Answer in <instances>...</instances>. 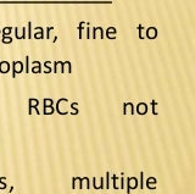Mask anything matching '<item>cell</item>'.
<instances>
[{
	"mask_svg": "<svg viewBox=\"0 0 195 194\" xmlns=\"http://www.w3.org/2000/svg\"><path fill=\"white\" fill-rule=\"evenodd\" d=\"M124 188H126V178L122 177L120 179V189H124Z\"/></svg>",
	"mask_w": 195,
	"mask_h": 194,
	"instance_id": "cell-30",
	"label": "cell"
},
{
	"mask_svg": "<svg viewBox=\"0 0 195 194\" xmlns=\"http://www.w3.org/2000/svg\"><path fill=\"white\" fill-rule=\"evenodd\" d=\"M136 109L132 103H124L123 104V115H134Z\"/></svg>",
	"mask_w": 195,
	"mask_h": 194,
	"instance_id": "cell-7",
	"label": "cell"
},
{
	"mask_svg": "<svg viewBox=\"0 0 195 194\" xmlns=\"http://www.w3.org/2000/svg\"><path fill=\"white\" fill-rule=\"evenodd\" d=\"M11 42H12V38H11V37H8V36H4V37H3V43L9 44V43H11Z\"/></svg>",
	"mask_w": 195,
	"mask_h": 194,
	"instance_id": "cell-31",
	"label": "cell"
},
{
	"mask_svg": "<svg viewBox=\"0 0 195 194\" xmlns=\"http://www.w3.org/2000/svg\"><path fill=\"white\" fill-rule=\"evenodd\" d=\"M11 27H5L4 28V31H3V33H4V36H8V34H10L11 33Z\"/></svg>",
	"mask_w": 195,
	"mask_h": 194,
	"instance_id": "cell-32",
	"label": "cell"
},
{
	"mask_svg": "<svg viewBox=\"0 0 195 194\" xmlns=\"http://www.w3.org/2000/svg\"><path fill=\"white\" fill-rule=\"evenodd\" d=\"M110 173L109 172H106V175H105V178H104V181H105V189H109L110 188Z\"/></svg>",
	"mask_w": 195,
	"mask_h": 194,
	"instance_id": "cell-24",
	"label": "cell"
},
{
	"mask_svg": "<svg viewBox=\"0 0 195 194\" xmlns=\"http://www.w3.org/2000/svg\"><path fill=\"white\" fill-rule=\"evenodd\" d=\"M81 183V177H73L72 178V189H77Z\"/></svg>",
	"mask_w": 195,
	"mask_h": 194,
	"instance_id": "cell-20",
	"label": "cell"
},
{
	"mask_svg": "<svg viewBox=\"0 0 195 194\" xmlns=\"http://www.w3.org/2000/svg\"><path fill=\"white\" fill-rule=\"evenodd\" d=\"M134 109H136V114L144 116V115H146V114H148L149 106H148V104H146V103H139V104L137 105V108H134Z\"/></svg>",
	"mask_w": 195,
	"mask_h": 194,
	"instance_id": "cell-5",
	"label": "cell"
},
{
	"mask_svg": "<svg viewBox=\"0 0 195 194\" xmlns=\"http://www.w3.org/2000/svg\"><path fill=\"white\" fill-rule=\"evenodd\" d=\"M126 192L129 194L132 190L134 189H138V178L134 177V176H131V177H128L126 178Z\"/></svg>",
	"mask_w": 195,
	"mask_h": 194,
	"instance_id": "cell-2",
	"label": "cell"
},
{
	"mask_svg": "<svg viewBox=\"0 0 195 194\" xmlns=\"http://www.w3.org/2000/svg\"><path fill=\"white\" fill-rule=\"evenodd\" d=\"M112 178V187L113 189H120V179L117 176H110Z\"/></svg>",
	"mask_w": 195,
	"mask_h": 194,
	"instance_id": "cell-19",
	"label": "cell"
},
{
	"mask_svg": "<svg viewBox=\"0 0 195 194\" xmlns=\"http://www.w3.org/2000/svg\"><path fill=\"white\" fill-rule=\"evenodd\" d=\"M34 38H36V39H43V38H44V29H43V28H40V27L36 28Z\"/></svg>",
	"mask_w": 195,
	"mask_h": 194,
	"instance_id": "cell-16",
	"label": "cell"
},
{
	"mask_svg": "<svg viewBox=\"0 0 195 194\" xmlns=\"http://www.w3.org/2000/svg\"><path fill=\"white\" fill-rule=\"evenodd\" d=\"M5 177H2L0 178V189H5L6 188V183H5Z\"/></svg>",
	"mask_w": 195,
	"mask_h": 194,
	"instance_id": "cell-29",
	"label": "cell"
},
{
	"mask_svg": "<svg viewBox=\"0 0 195 194\" xmlns=\"http://www.w3.org/2000/svg\"><path fill=\"white\" fill-rule=\"evenodd\" d=\"M138 186H139V188L140 189H144L145 188V186H144V172L142 171L140 172V175H139V182H138Z\"/></svg>",
	"mask_w": 195,
	"mask_h": 194,
	"instance_id": "cell-23",
	"label": "cell"
},
{
	"mask_svg": "<svg viewBox=\"0 0 195 194\" xmlns=\"http://www.w3.org/2000/svg\"><path fill=\"white\" fill-rule=\"evenodd\" d=\"M26 72H29V56L26 57Z\"/></svg>",
	"mask_w": 195,
	"mask_h": 194,
	"instance_id": "cell-34",
	"label": "cell"
},
{
	"mask_svg": "<svg viewBox=\"0 0 195 194\" xmlns=\"http://www.w3.org/2000/svg\"><path fill=\"white\" fill-rule=\"evenodd\" d=\"M105 188V181H104V177H100V188L99 189H104Z\"/></svg>",
	"mask_w": 195,
	"mask_h": 194,
	"instance_id": "cell-36",
	"label": "cell"
},
{
	"mask_svg": "<svg viewBox=\"0 0 195 194\" xmlns=\"http://www.w3.org/2000/svg\"><path fill=\"white\" fill-rule=\"evenodd\" d=\"M10 70V65L8 61H3V62H0V72L2 73H8Z\"/></svg>",
	"mask_w": 195,
	"mask_h": 194,
	"instance_id": "cell-13",
	"label": "cell"
},
{
	"mask_svg": "<svg viewBox=\"0 0 195 194\" xmlns=\"http://www.w3.org/2000/svg\"><path fill=\"white\" fill-rule=\"evenodd\" d=\"M84 24H85L84 22H81V23H79V28H78V29H79V38H83V31H84Z\"/></svg>",
	"mask_w": 195,
	"mask_h": 194,
	"instance_id": "cell-28",
	"label": "cell"
},
{
	"mask_svg": "<svg viewBox=\"0 0 195 194\" xmlns=\"http://www.w3.org/2000/svg\"><path fill=\"white\" fill-rule=\"evenodd\" d=\"M33 69H32V72L33 73H40L42 72V63L39 61H33Z\"/></svg>",
	"mask_w": 195,
	"mask_h": 194,
	"instance_id": "cell-15",
	"label": "cell"
},
{
	"mask_svg": "<svg viewBox=\"0 0 195 194\" xmlns=\"http://www.w3.org/2000/svg\"><path fill=\"white\" fill-rule=\"evenodd\" d=\"M138 33H139V38L140 39H144V27L142 24L138 26Z\"/></svg>",
	"mask_w": 195,
	"mask_h": 194,
	"instance_id": "cell-27",
	"label": "cell"
},
{
	"mask_svg": "<svg viewBox=\"0 0 195 194\" xmlns=\"http://www.w3.org/2000/svg\"><path fill=\"white\" fill-rule=\"evenodd\" d=\"M67 103H69V100H67L66 98H60V99L56 102V106H54V108H55V111H56L59 115H61V116L67 115V114H69V110L65 108V104H67Z\"/></svg>",
	"mask_w": 195,
	"mask_h": 194,
	"instance_id": "cell-1",
	"label": "cell"
},
{
	"mask_svg": "<svg viewBox=\"0 0 195 194\" xmlns=\"http://www.w3.org/2000/svg\"><path fill=\"white\" fill-rule=\"evenodd\" d=\"M72 65H71V62L70 61H65V62H62V65H61V70H60V72L61 73H71L72 72Z\"/></svg>",
	"mask_w": 195,
	"mask_h": 194,
	"instance_id": "cell-10",
	"label": "cell"
},
{
	"mask_svg": "<svg viewBox=\"0 0 195 194\" xmlns=\"http://www.w3.org/2000/svg\"><path fill=\"white\" fill-rule=\"evenodd\" d=\"M55 112V108L54 105H46V106H43V114L45 116H50Z\"/></svg>",
	"mask_w": 195,
	"mask_h": 194,
	"instance_id": "cell-12",
	"label": "cell"
},
{
	"mask_svg": "<svg viewBox=\"0 0 195 194\" xmlns=\"http://www.w3.org/2000/svg\"><path fill=\"white\" fill-rule=\"evenodd\" d=\"M70 108L72 109L71 115H78L79 114V104L78 103H71L70 104Z\"/></svg>",
	"mask_w": 195,
	"mask_h": 194,
	"instance_id": "cell-18",
	"label": "cell"
},
{
	"mask_svg": "<svg viewBox=\"0 0 195 194\" xmlns=\"http://www.w3.org/2000/svg\"><path fill=\"white\" fill-rule=\"evenodd\" d=\"M151 106H152V114H154V115H157V110H156L157 104H156V102H152V103H151Z\"/></svg>",
	"mask_w": 195,
	"mask_h": 194,
	"instance_id": "cell-33",
	"label": "cell"
},
{
	"mask_svg": "<svg viewBox=\"0 0 195 194\" xmlns=\"http://www.w3.org/2000/svg\"><path fill=\"white\" fill-rule=\"evenodd\" d=\"M30 37H32V23L29 22L28 23V38L30 39Z\"/></svg>",
	"mask_w": 195,
	"mask_h": 194,
	"instance_id": "cell-35",
	"label": "cell"
},
{
	"mask_svg": "<svg viewBox=\"0 0 195 194\" xmlns=\"http://www.w3.org/2000/svg\"><path fill=\"white\" fill-rule=\"evenodd\" d=\"M44 67H45V70H44L45 73L53 72V67H51V62H50V61H45V62H44Z\"/></svg>",
	"mask_w": 195,
	"mask_h": 194,
	"instance_id": "cell-22",
	"label": "cell"
},
{
	"mask_svg": "<svg viewBox=\"0 0 195 194\" xmlns=\"http://www.w3.org/2000/svg\"><path fill=\"white\" fill-rule=\"evenodd\" d=\"M106 37L109 39H115L116 38V28L115 27H110L106 29Z\"/></svg>",
	"mask_w": 195,
	"mask_h": 194,
	"instance_id": "cell-14",
	"label": "cell"
},
{
	"mask_svg": "<svg viewBox=\"0 0 195 194\" xmlns=\"http://www.w3.org/2000/svg\"><path fill=\"white\" fill-rule=\"evenodd\" d=\"M91 183L89 181V177H81V183H79V189H90Z\"/></svg>",
	"mask_w": 195,
	"mask_h": 194,
	"instance_id": "cell-9",
	"label": "cell"
},
{
	"mask_svg": "<svg viewBox=\"0 0 195 194\" xmlns=\"http://www.w3.org/2000/svg\"><path fill=\"white\" fill-rule=\"evenodd\" d=\"M144 186H145V187H148V189L154 190V189H156V188H157V179H156L155 177L150 176V177H148V179L145 181Z\"/></svg>",
	"mask_w": 195,
	"mask_h": 194,
	"instance_id": "cell-6",
	"label": "cell"
},
{
	"mask_svg": "<svg viewBox=\"0 0 195 194\" xmlns=\"http://www.w3.org/2000/svg\"><path fill=\"white\" fill-rule=\"evenodd\" d=\"M46 105H54V100L51 98H44L43 99V106H46Z\"/></svg>",
	"mask_w": 195,
	"mask_h": 194,
	"instance_id": "cell-26",
	"label": "cell"
},
{
	"mask_svg": "<svg viewBox=\"0 0 195 194\" xmlns=\"http://www.w3.org/2000/svg\"><path fill=\"white\" fill-rule=\"evenodd\" d=\"M91 186H93V188H95V189H99V188H100V177H99V181H98V177H93Z\"/></svg>",
	"mask_w": 195,
	"mask_h": 194,
	"instance_id": "cell-21",
	"label": "cell"
},
{
	"mask_svg": "<svg viewBox=\"0 0 195 194\" xmlns=\"http://www.w3.org/2000/svg\"><path fill=\"white\" fill-rule=\"evenodd\" d=\"M145 34H146V38L155 39L157 37V29L155 27H149L148 29H145Z\"/></svg>",
	"mask_w": 195,
	"mask_h": 194,
	"instance_id": "cell-8",
	"label": "cell"
},
{
	"mask_svg": "<svg viewBox=\"0 0 195 194\" xmlns=\"http://www.w3.org/2000/svg\"><path fill=\"white\" fill-rule=\"evenodd\" d=\"M23 72V63L21 61H14L12 62V77L15 78L17 73Z\"/></svg>",
	"mask_w": 195,
	"mask_h": 194,
	"instance_id": "cell-4",
	"label": "cell"
},
{
	"mask_svg": "<svg viewBox=\"0 0 195 194\" xmlns=\"http://www.w3.org/2000/svg\"><path fill=\"white\" fill-rule=\"evenodd\" d=\"M98 37H99V39H103L104 38V31L100 27H95L93 29V38L94 39H98Z\"/></svg>",
	"mask_w": 195,
	"mask_h": 194,
	"instance_id": "cell-11",
	"label": "cell"
},
{
	"mask_svg": "<svg viewBox=\"0 0 195 194\" xmlns=\"http://www.w3.org/2000/svg\"><path fill=\"white\" fill-rule=\"evenodd\" d=\"M15 33H16L17 39H23V38L26 37V29H24V28H22V29L20 31L18 28H15Z\"/></svg>",
	"mask_w": 195,
	"mask_h": 194,
	"instance_id": "cell-17",
	"label": "cell"
},
{
	"mask_svg": "<svg viewBox=\"0 0 195 194\" xmlns=\"http://www.w3.org/2000/svg\"><path fill=\"white\" fill-rule=\"evenodd\" d=\"M61 65H62V62L55 61V62H54V69H53V71H54V72H59V71L61 70Z\"/></svg>",
	"mask_w": 195,
	"mask_h": 194,
	"instance_id": "cell-25",
	"label": "cell"
},
{
	"mask_svg": "<svg viewBox=\"0 0 195 194\" xmlns=\"http://www.w3.org/2000/svg\"><path fill=\"white\" fill-rule=\"evenodd\" d=\"M38 105H39V100L36 99V98H30L28 100V115H32V110H36L37 115H40V111L38 109Z\"/></svg>",
	"mask_w": 195,
	"mask_h": 194,
	"instance_id": "cell-3",
	"label": "cell"
}]
</instances>
